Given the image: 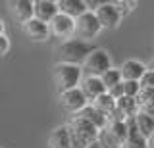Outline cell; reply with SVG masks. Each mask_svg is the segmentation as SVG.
Returning <instances> with one entry per match:
<instances>
[{"label":"cell","instance_id":"obj_13","mask_svg":"<svg viewBox=\"0 0 154 148\" xmlns=\"http://www.w3.org/2000/svg\"><path fill=\"white\" fill-rule=\"evenodd\" d=\"M125 123H127V138L123 140L122 148H148V140L137 131V125H135V117L125 119Z\"/></svg>","mask_w":154,"mask_h":148},{"label":"cell","instance_id":"obj_30","mask_svg":"<svg viewBox=\"0 0 154 148\" xmlns=\"http://www.w3.org/2000/svg\"><path fill=\"white\" fill-rule=\"evenodd\" d=\"M87 148H102V146H100V142H98V140H93Z\"/></svg>","mask_w":154,"mask_h":148},{"label":"cell","instance_id":"obj_9","mask_svg":"<svg viewBox=\"0 0 154 148\" xmlns=\"http://www.w3.org/2000/svg\"><path fill=\"white\" fill-rule=\"evenodd\" d=\"M79 90L83 92V96L87 98V102L93 104L98 96H102V94L106 92L102 81H100V77H83L79 83Z\"/></svg>","mask_w":154,"mask_h":148},{"label":"cell","instance_id":"obj_10","mask_svg":"<svg viewBox=\"0 0 154 148\" xmlns=\"http://www.w3.org/2000/svg\"><path fill=\"white\" fill-rule=\"evenodd\" d=\"M58 16V6L52 0H35L33 2V17L42 23H50Z\"/></svg>","mask_w":154,"mask_h":148},{"label":"cell","instance_id":"obj_4","mask_svg":"<svg viewBox=\"0 0 154 148\" xmlns=\"http://www.w3.org/2000/svg\"><path fill=\"white\" fill-rule=\"evenodd\" d=\"M110 68H112V58L108 50L94 48L83 62L81 71H83V77H102V73H106Z\"/></svg>","mask_w":154,"mask_h":148},{"label":"cell","instance_id":"obj_21","mask_svg":"<svg viewBox=\"0 0 154 148\" xmlns=\"http://www.w3.org/2000/svg\"><path fill=\"white\" fill-rule=\"evenodd\" d=\"M135 102H137L139 112H144V110L154 108V90L152 89H143L139 90V94L135 96Z\"/></svg>","mask_w":154,"mask_h":148},{"label":"cell","instance_id":"obj_32","mask_svg":"<svg viewBox=\"0 0 154 148\" xmlns=\"http://www.w3.org/2000/svg\"><path fill=\"white\" fill-rule=\"evenodd\" d=\"M2 35H4V21L0 20V37H2Z\"/></svg>","mask_w":154,"mask_h":148},{"label":"cell","instance_id":"obj_2","mask_svg":"<svg viewBox=\"0 0 154 148\" xmlns=\"http://www.w3.org/2000/svg\"><path fill=\"white\" fill-rule=\"evenodd\" d=\"M66 127H67V133H69L71 148H87L98 137V129H94L89 121L75 116L71 117L69 123H66Z\"/></svg>","mask_w":154,"mask_h":148},{"label":"cell","instance_id":"obj_14","mask_svg":"<svg viewBox=\"0 0 154 148\" xmlns=\"http://www.w3.org/2000/svg\"><path fill=\"white\" fill-rule=\"evenodd\" d=\"M75 117H81V119H85V121H89L91 125H93L94 129H98V131L106 129V125H108V117H106L104 113H100L93 104H87V106L81 110Z\"/></svg>","mask_w":154,"mask_h":148},{"label":"cell","instance_id":"obj_22","mask_svg":"<svg viewBox=\"0 0 154 148\" xmlns=\"http://www.w3.org/2000/svg\"><path fill=\"white\" fill-rule=\"evenodd\" d=\"M100 81H102L106 92H108L110 89H114L116 85H119V83H122V73H119V68H110L106 73H102Z\"/></svg>","mask_w":154,"mask_h":148},{"label":"cell","instance_id":"obj_12","mask_svg":"<svg viewBox=\"0 0 154 148\" xmlns=\"http://www.w3.org/2000/svg\"><path fill=\"white\" fill-rule=\"evenodd\" d=\"M122 81H141L143 75L146 73V65L139 60H125L119 68Z\"/></svg>","mask_w":154,"mask_h":148},{"label":"cell","instance_id":"obj_6","mask_svg":"<svg viewBox=\"0 0 154 148\" xmlns=\"http://www.w3.org/2000/svg\"><path fill=\"white\" fill-rule=\"evenodd\" d=\"M48 31H50L52 37L60 39L62 42L69 41L75 35V20H71L69 16H64V14L58 12V16L48 23Z\"/></svg>","mask_w":154,"mask_h":148},{"label":"cell","instance_id":"obj_20","mask_svg":"<svg viewBox=\"0 0 154 148\" xmlns=\"http://www.w3.org/2000/svg\"><path fill=\"white\" fill-rule=\"evenodd\" d=\"M93 106L98 110L100 113H104L106 117H110V116H112V113L116 112V100L110 96L108 92H104L102 96H98V98H96L94 102H93Z\"/></svg>","mask_w":154,"mask_h":148},{"label":"cell","instance_id":"obj_24","mask_svg":"<svg viewBox=\"0 0 154 148\" xmlns=\"http://www.w3.org/2000/svg\"><path fill=\"white\" fill-rule=\"evenodd\" d=\"M96 140L100 142V146L102 148H122V142L116 138L112 133L108 131V129H102V131H98V137H96Z\"/></svg>","mask_w":154,"mask_h":148},{"label":"cell","instance_id":"obj_18","mask_svg":"<svg viewBox=\"0 0 154 148\" xmlns=\"http://www.w3.org/2000/svg\"><path fill=\"white\" fill-rule=\"evenodd\" d=\"M116 112L119 113L123 119H129V117H135L139 112L137 108V102L135 98H127V96H122L119 100H116Z\"/></svg>","mask_w":154,"mask_h":148},{"label":"cell","instance_id":"obj_7","mask_svg":"<svg viewBox=\"0 0 154 148\" xmlns=\"http://www.w3.org/2000/svg\"><path fill=\"white\" fill-rule=\"evenodd\" d=\"M94 16L102 29H116L122 21V16L114 2H100V6L94 10Z\"/></svg>","mask_w":154,"mask_h":148},{"label":"cell","instance_id":"obj_16","mask_svg":"<svg viewBox=\"0 0 154 148\" xmlns=\"http://www.w3.org/2000/svg\"><path fill=\"white\" fill-rule=\"evenodd\" d=\"M56 6L58 12L64 16H69L71 20H77L87 12V2H83V0H58Z\"/></svg>","mask_w":154,"mask_h":148},{"label":"cell","instance_id":"obj_5","mask_svg":"<svg viewBox=\"0 0 154 148\" xmlns=\"http://www.w3.org/2000/svg\"><path fill=\"white\" fill-rule=\"evenodd\" d=\"M102 31L98 20H96L94 12H89L87 10L83 16H79L75 20V39L79 41H85V42H91V39H94L98 33Z\"/></svg>","mask_w":154,"mask_h":148},{"label":"cell","instance_id":"obj_8","mask_svg":"<svg viewBox=\"0 0 154 148\" xmlns=\"http://www.w3.org/2000/svg\"><path fill=\"white\" fill-rule=\"evenodd\" d=\"M60 104H62V108H64L67 113L77 116L89 102H87V98L83 96V92L79 90V87H77V89H71V90L62 92L60 94Z\"/></svg>","mask_w":154,"mask_h":148},{"label":"cell","instance_id":"obj_28","mask_svg":"<svg viewBox=\"0 0 154 148\" xmlns=\"http://www.w3.org/2000/svg\"><path fill=\"white\" fill-rule=\"evenodd\" d=\"M108 94H110V96H112L114 100H119V98H122V96H123V81H122L119 85H116L114 89H110V90H108Z\"/></svg>","mask_w":154,"mask_h":148},{"label":"cell","instance_id":"obj_17","mask_svg":"<svg viewBox=\"0 0 154 148\" xmlns=\"http://www.w3.org/2000/svg\"><path fill=\"white\" fill-rule=\"evenodd\" d=\"M48 148H71L69 133H67L66 125L56 127L54 131L48 135Z\"/></svg>","mask_w":154,"mask_h":148},{"label":"cell","instance_id":"obj_15","mask_svg":"<svg viewBox=\"0 0 154 148\" xmlns=\"http://www.w3.org/2000/svg\"><path fill=\"white\" fill-rule=\"evenodd\" d=\"M10 12L16 20L21 23H27L29 20H33V2L31 0H14V2L8 4Z\"/></svg>","mask_w":154,"mask_h":148},{"label":"cell","instance_id":"obj_26","mask_svg":"<svg viewBox=\"0 0 154 148\" xmlns=\"http://www.w3.org/2000/svg\"><path fill=\"white\" fill-rule=\"evenodd\" d=\"M116 4V8H118V12H119V16H122V20L125 16H129L135 8H137V2H123V0H119V2H114Z\"/></svg>","mask_w":154,"mask_h":148},{"label":"cell","instance_id":"obj_25","mask_svg":"<svg viewBox=\"0 0 154 148\" xmlns=\"http://www.w3.org/2000/svg\"><path fill=\"white\" fill-rule=\"evenodd\" d=\"M141 90V83L139 81H123V96L135 98Z\"/></svg>","mask_w":154,"mask_h":148},{"label":"cell","instance_id":"obj_33","mask_svg":"<svg viewBox=\"0 0 154 148\" xmlns=\"http://www.w3.org/2000/svg\"><path fill=\"white\" fill-rule=\"evenodd\" d=\"M152 71H154V64H152Z\"/></svg>","mask_w":154,"mask_h":148},{"label":"cell","instance_id":"obj_31","mask_svg":"<svg viewBox=\"0 0 154 148\" xmlns=\"http://www.w3.org/2000/svg\"><path fill=\"white\" fill-rule=\"evenodd\" d=\"M148 148H154V133L148 137Z\"/></svg>","mask_w":154,"mask_h":148},{"label":"cell","instance_id":"obj_3","mask_svg":"<svg viewBox=\"0 0 154 148\" xmlns=\"http://www.w3.org/2000/svg\"><path fill=\"white\" fill-rule=\"evenodd\" d=\"M83 79V71L81 65H73V64H60L56 62L54 65V81H56V89L58 92H66V90L77 89Z\"/></svg>","mask_w":154,"mask_h":148},{"label":"cell","instance_id":"obj_27","mask_svg":"<svg viewBox=\"0 0 154 148\" xmlns=\"http://www.w3.org/2000/svg\"><path fill=\"white\" fill-rule=\"evenodd\" d=\"M139 83H141L143 89H152L154 90V71L152 69H146V73L143 75V79L139 81Z\"/></svg>","mask_w":154,"mask_h":148},{"label":"cell","instance_id":"obj_11","mask_svg":"<svg viewBox=\"0 0 154 148\" xmlns=\"http://www.w3.org/2000/svg\"><path fill=\"white\" fill-rule=\"evenodd\" d=\"M21 29H23V33H25L29 39L35 41V42L48 41V37H50L48 25H46V23H42V21H38V20H35V17H33V20H29L27 23H23Z\"/></svg>","mask_w":154,"mask_h":148},{"label":"cell","instance_id":"obj_19","mask_svg":"<svg viewBox=\"0 0 154 148\" xmlns=\"http://www.w3.org/2000/svg\"><path fill=\"white\" fill-rule=\"evenodd\" d=\"M135 125H137V131L148 140V137L154 133V117L148 116V113H144V112H137V116H135Z\"/></svg>","mask_w":154,"mask_h":148},{"label":"cell","instance_id":"obj_29","mask_svg":"<svg viewBox=\"0 0 154 148\" xmlns=\"http://www.w3.org/2000/svg\"><path fill=\"white\" fill-rule=\"evenodd\" d=\"M8 50H10V41H8L6 35H2L0 37V56L8 54Z\"/></svg>","mask_w":154,"mask_h":148},{"label":"cell","instance_id":"obj_23","mask_svg":"<svg viewBox=\"0 0 154 148\" xmlns=\"http://www.w3.org/2000/svg\"><path fill=\"white\" fill-rule=\"evenodd\" d=\"M106 129H108V131L123 144V140L127 138V123H125V121H118V119H116V121H108Z\"/></svg>","mask_w":154,"mask_h":148},{"label":"cell","instance_id":"obj_1","mask_svg":"<svg viewBox=\"0 0 154 148\" xmlns=\"http://www.w3.org/2000/svg\"><path fill=\"white\" fill-rule=\"evenodd\" d=\"M96 48L91 42L79 41V39H69L64 41L56 46V56L60 64H73V65H83V62L87 60V56Z\"/></svg>","mask_w":154,"mask_h":148}]
</instances>
